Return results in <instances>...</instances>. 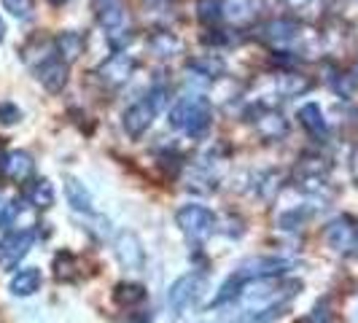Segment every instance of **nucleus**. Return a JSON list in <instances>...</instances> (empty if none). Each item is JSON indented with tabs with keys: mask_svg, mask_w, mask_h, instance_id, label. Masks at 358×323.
I'll list each match as a JSON object with an SVG mask.
<instances>
[{
	"mask_svg": "<svg viewBox=\"0 0 358 323\" xmlns=\"http://www.w3.org/2000/svg\"><path fill=\"white\" fill-rule=\"evenodd\" d=\"M33 170H36V162H33V157L27 151H11L0 162V173L8 180H14V183L27 180L33 175Z\"/></svg>",
	"mask_w": 358,
	"mask_h": 323,
	"instance_id": "12",
	"label": "nucleus"
},
{
	"mask_svg": "<svg viewBox=\"0 0 358 323\" xmlns=\"http://www.w3.org/2000/svg\"><path fill=\"white\" fill-rule=\"evenodd\" d=\"M197 11H199V19H202L205 24H213V22H218V19L224 17V11H221V0H199Z\"/></svg>",
	"mask_w": 358,
	"mask_h": 323,
	"instance_id": "27",
	"label": "nucleus"
},
{
	"mask_svg": "<svg viewBox=\"0 0 358 323\" xmlns=\"http://www.w3.org/2000/svg\"><path fill=\"white\" fill-rule=\"evenodd\" d=\"M356 234H358L356 221H353L350 215H340V218H334V221L326 227V243H329V248H334L337 253L353 251Z\"/></svg>",
	"mask_w": 358,
	"mask_h": 323,
	"instance_id": "8",
	"label": "nucleus"
},
{
	"mask_svg": "<svg viewBox=\"0 0 358 323\" xmlns=\"http://www.w3.org/2000/svg\"><path fill=\"white\" fill-rule=\"evenodd\" d=\"M54 199H57V194H54L52 180L38 178L30 183V189H27V202H30L33 208H38V210H49V208L54 205Z\"/></svg>",
	"mask_w": 358,
	"mask_h": 323,
	"instance_id": "20",
	"label": "nucleus"
},
{
	"mask_svg": "<svg viewBox=\"0 0 358 323\" xmlns=\"http://www.w3.org/2000/svg\"><path fill=\"white\" fill-rule=\"evenodd\" d=\"M49 3H52V6H57V8H59V6H65L68 0H49Z\"/></svg>",
	"mask_w": 358,
	"mask_h": 323,
	"instance_id": "37",
	"label": "nucleus"
},
{
	"mask_svg": "<svg viewBox=\"0 0 358 323\" xmlns=\"http://www.w3.org/2000/svg\"><path fill=\"white\" fill-rule=\"evenodd\" d=\"M148 291L141 283H119L113 288V302L119 307H138L145 302Z\"/></svg>",
	"mask_w": 358,
	"mask_h": 323,
	"instance_id": "22",
	"label": "nucleus"
},
{
	"mask_svg": "<svg viewBox=\"0 0 358 323\" xmlns=\"http://www.w3.org/2000/svg\"><path fill=\"white\" fill-rule=\"evenodd\" d=\"M36 243V232L33 229H22V232H11L0 240V267L3 269H17L19 261L30 253Z\"/></svg>",
	"mask_w": 358,
	"mask_h": 323,
	"instance_id": "5",
	"label": "nucleus"
},
{
	"mask_svg": "<svg viewBox=\"0 0 358 323\" xmlns=\"http://www.w3.org/2000/svg\"><path fill=\"white\" fill-rule=\"evenodd\" d=\"M221 11H224V17H227V19H232L234 24L248 22V19L253 17L251 0H227V3L221 6Z\"/></svg>",
	"mask_w": 358,
	"mask_h": 323,
	"instance_id": "25",
	"label": "nucleus"
},
{
	"mask_svg": "<svg viewBox=\"0 0 358 323\" xmlns=\"http://www.w3.org/2000/svg\"><path fill=\"white\" fill-rule=\"evenodd\" d=\"M170 127L183 129L189 138H205L210 122H213V113H210V103L199 94H189V97H180L176 106L170 108V116H167Z\"/></svg>",
	"mask_w": 358,
	"mask_h": 323,
	"instance_id": "1",
	"label": "nucleus"
},
{
	"mask_svg": "<svg viewBox=\"0 0 358 323\" xmlns=\"http://www.w3.org/2000/svg\"><path fill=\"white\" fill-rule=\"evenodd\" d=\"M278 89L283 92L286 97H296V94H302V92L310 89V81H307L305 76L288 73V76H280V78H278Z\"/></svg>",
	"mask_w": 358,
	"mask_h": 323,
	"instance_id": "26",
	"label": "nucleus"
},
{
	"mask_svg": "<svg viewBox=\"0 0 358 323\" xmlns=\"http://www.w3.org/2000/svg\"><path fill=\"white\" fill-rule=\"evenodd\" d=\"M132 33H129V30H122V27H116V30H110V33H108V41H110V46H113V52H124L127 46H129V43H132Z\"/></svg>",
	"mask_w": 358,
	"mask_h": 323,
	"instance_id": "29",
	"label": "nucleus"
},
{
	"mask_svg": "<svg viewBox=\"0 0 358 323\" xmlns=\"http://www.w3.org/2000/svg\"><path fill=\"white\" fill-rule=\"evenodd\" d=\"M291 269L288 259H278V256H253L245 259L234 272H240L245 280H256V278H278L280 272Z\"/></svg>",
	"mask_w": 358,
	"mask_h": 323,
	"instance_id": "7",
	"label": "nucleus"
},
{
	"mask_svg": "<svg viewBox=\"0 0 358 323\" xmlns=\"http://www.w3.org/2000/svg\"><path fill=\"white\" fill-rule=\"evenodd\" d=\"M68 62L59 57H52V59H46V62H41L38 65V81L43 84V89L57 94V92H62L68 87Z\"/></svg>",
	"mask_w": 358,
	"mask_h": 323,
	"instance_id": "10",
	"label": "nucleus"
},
{
	"mask_svg": "<svg viewBox=\"0 0 358 323\" xmlns=\"http://www.w3.org/2000/svg\"><path fill=\"white\" fill-rule=\"evenodd\" d=\"M353 248H356V256H358V234H356V245H353Z\"/></svg>",
	"mask_w": 358,
	"mask_h": 323,
	"instance_id": "39",
	"label": "nucleus"
},
{
	"mask_svg": "<svg viewBox=\"0 0 358 323\" xmlns=\"http://www.w3.org/2000/svg\"><path fill=\"white\" fill-rule=\"evenodd\" d=\"M148 49L157 57H176L183 49V43L173 33H154V36L148 38Z\"/></svg>",
	"mask_w": 358,
	"mask_h": 323,
	"instance_id": "23",
	"label": "nucleus"
},
{
	"mask_svg": "<svg viewBox=\"0 0 358 323\" xmlns=\"http://www.w3.org/2000/svg\"><path fill=\"white\" fill-rule=\"evenodd\" d=\"M54 46H57V54H62V59L71 65V62H76V59L84 54V38H81V33L65 30V33L57 36Z\"/></svg>",
	"mask_w": 358,
	"mask_h": 323,
	"instance_id": "19",
	"label": "nucleus"
},
{
	"mask_svg": "<svg viewBox=\"0 0 358 323\" xmlns=\"http://www.w3.org/2000/svg\"><path fill=\"white\" fill-rule=\"evenodd\" d=\"M97 19L106 30H116L124 24V8L119 0H97Z\"/></svg>",
	"mask_w": 358,
	"mask_h": 323,
	"instance_id": "21",
	"label": "nucleus"
},
{
	"mask_svg": "<svg viewBox=\"0 0 358 323\" xmlns=\"http://www.w3.org/2000/svg\"><path fill=\"white\" fill-rule=\"evenodd\" d=\"M310 323H331V310H329V302H326V299L315 305L313 315H310Z\"/></svg>",
	"mask_w": 358,
	"mask_h": 323,
	"instance_id": "34",
	"label": "nucleus"
},
{
	"mask_svg": "<svg viewBox=\"0 0 358 323\" xmlns=\"http://www.w3.org/2000/svg\"><path fill=\"white\" fill-rule=\"evenodd\" d=\"M264 36L275 46H286V43L299 38V24L294 19H275V22H269L267 27H264Z\"/></svg>",
	"mask_w": 358,
	"mask_h": 323,
	"instance_id": "16",
	"label": "nucleus"
},
{
	"mask_svg": "<svg viewBox=\"0 0 358 323\" xmlns=\"http://www.w3.org/2000/svg\"><path fill=\"white\" fill-rule=\"evenodd\" d=\"M286 3H288V6H305L307 0H286Z\"/></svg>",
	"mask_w": 358,
	"mask_h": 323,
	"instance_id": "36",
	"label": "nucleus"
},
{
	"mask_svg": "<svg viewBox=\"0 0 358 323\" xmlns=\"http://www.w3.org/2000/svg\"><path fill=\"white\" fill-rule=\"evenodd\" d=\"M245 283H248V280H245L240 272H232V275L221 283V288H218V294L213 296L210 307H224V305H229V302H237L240 294H243V288H245Z\"/></svg>",
	"mask_w": 358,
	"mask_h": 323,
	"instance_id": "18",
	"label": "nucleus"
},
{
	"mask_svg": "<svg viewBox=\"0 0 358 323\" xmlns=\"http://www.w3.org/2000/svg\"><path fill=\"white\" fill-rule=\"evenodd\" d=\"M19 199H11L6 208H3V213H0V229H8L11 224H14V218H17V213H19Z\"/></svg>",
	"mask_w": 358,
	"mask_h": 323,
	"instance_id": "32",
	"label": "nucleus"
},
{
	"mask_svg": "<svg viewBox=\"0 0 358 323\" xmlns=\"http://www.w3.org/2000/svg\"><path fill=\"white\" fill-rule=\"evenodd\" d=\"M334 92H337L340 97H350V94L356 92V81H353L350 76H337V78H334Z\"/></svg>",
	"mask_w": 358,
	"mask_h": 323,
	"instance_id": "33",
	"label": "nucleus"
},
{
	"mask_svg": "<svg viewBox=\"0 0 358 323\" xmlns=\"http://www.w3.org/2000/svg\"><path fill=\"white\" fill-rule=\"evenodd\" d=\"M3 8L17 19L33 17V0H3Z\"/></svg>",
	"mask_w": 358,
	"mask_h": 323,
	"instance_id": "28",
	"label": "nucleus"
},
{
	"mask_svg": "<svg viewBox=\"0 0 358 323\" xmlns=\"http://www.w3.org/2000/svg\"><path fill=\"white\" fill-rule=\"evenodd\" d=\"M22 122V110L14 103H0V124L11 127Z\"/></svg>",
	"mask_w": 358,
	"mask_h": 323,
	"instance_id": "30",
	"label": "nucleus"
},
{
	"mask_svg": "<svg viewBox=\"0 0 358 323\" xmlns=\"http://www.w3.org/2000/svg\"><path fill=\"white\" fill-rule=\"evenodd\" d=\"M253 127H256V132H259L264 141H280V138H286V132H288L286 116L278 113V110H272V108H262V110L256 113V119H253Z\"/></svg>",
	"mask_w": 358,
	"mask_h": 323,
	"instance_id": "11",
	"label": "nucleus"
},
{
	"mask_svg": "<svg viewBox=\"0 0 358 323\" xmlns=\"http://www.w3.org/2000/svg\"><path fill=\"white\" fill-rule=\"evenodd\" d=\"M307 215H310V210H291V213L280 215V227L283 229H299L307 221Z\"/></svg>",
	"mask_w": 358,
	"mask_h": 323,
	"instance_id": "31",
	"label": "nucleus"
},
{
	"mask_svg": "<svg viewBox=\"0 0 358 323\" xmlns=\"http://www.w3.org/2000/svg\"><path fill=\"white\" fill-rule=\"evenodd\" d=\"M6 38V24H3V19H0V41Z\"/></svg>",
	"mask_w": 358,
	"mask_h": 323,
	"instance_id": "38",
	"label": "nucleus"
},
{
	"mask_svg": "<svg viewBox=\"0 0 358 323\" xmlns=\"http://www.w3.org/2000/svg\"><path fill=\"white\" fill-rule=\"evenodd\" d=\"M65 199H68V205H71L76 213H87V215L94 213L90 189L78 178H65Z\"/></svg>",
	"mask_w": 358,
	"mask_h": 323,
	"instance_id": "14",
	"label": "nucleus"
},
{
	"mask_svg": "<svg viewBox=\"0 0 358 323\" xmlns=\"http://www.w3.org/2000/svg\"><path fill=\"white\" fill-rule=\"evenodd\" d=\"M41 269L38 267H24V269H19L17 275L11 278V283H8V288H11V294L14 296H33L38 288H41Z\"/></svg>",
	"mask_w": 358,
	"mask_h": 323,
	"instance_id": "15",
	"label": "nucleus"
},
{
	"mask_svg": "<svg viewBox=\"0 0 358 323\" xmlns=\"http://www.w3.org/2000/svg\"><path fill=\"white\" fill-rule=\"evenodd\" d=\"M135 57H129V54L124 52H116L113 57H108L106 62L100 65V78L106 81L108 87H122V84H127L129 81V76L135 73Z\"/></svg>",
	"mask_w": 358,
	"mask_h": 323,
	"instance_id": "9",
	"label": "nucleus"
},
{
	"mask_svg": "<svg viewBox=\"0 0 358 323\" xmlns=\"http://www.w3.org/2000/svg\"><path fill=\"white\" fill-rule=\"evenodd\" d=\"M164 100H167V92L162 89V87H157L154 92H148L143 100H138L135 106L127 108L124 116H122V124H124V132L132 141H138L145 129L154 124L157 113L164 108Z\"/></svg>",
	"mask_w": 358,
	"mask_h": 323,
	"instance_id": "2",
	"label": "nucleus"
},
{
	"mask_svg": "<svg viewBox=\"0 0 358 323\" xmlns=\"http://www.w3.org/2000/svg\"><path fill=\"white\" fill-rule=\"evenodd\" d=\"M208 286V280H205V275L202 272H189V275H180L178 280L170 286L167 291V305L170 310L180 315V313H186L189 307L197 302L199 296H202V291Z\"/></svg>",
	"mask_w": 358,
	"mask_h": 323,
	"instance_id": "4",
	"label": "nucleus"
},
{
	"mask_svg": "<svg viewBox=\"0 0 358 323\" xmlns=\"http://www.w3.org/2000/svg\"><path fill=\"white\" fill-rule=\"evenodd\" d=\"M288 305L291 302H275V305H264V307H248L240 313V318L234 323H275L278 318H283L288 313Z\"/></svg>",
	"mask_w": 358,
	"mask_h": 323,
	"instance_id": "13",
	"label": "nucleus"
},
{
	"mask_svg": "<svg viewBox=\"0 0 358 323\" xmlns=\"http://www.w3.org/2000/svg\"><path fill=\"white\" fill-rule=\"evenodd\" d=\"M127 323H151V315L148 313H138V315H132Z\"/></svg>",
	"mask_w": 358,
	"mask_h": 323,
	"instance_id": "35",
	"label": "nucleus"
},
{
	"mask_svg": "<svg viewBox=\"0 0 358 323\" xmlns=\"http://www.w3.org/2000/svg\"><path fill=\"white\" fill-rule=\"evenodd\" d=\"M176 224L192 243H205L215 232V215L205 205H183L176 213Z\"/></svg>",
	"mask_w": 358,
	"mask_h": 323,
	"instance_id": "3",
	"label": "nucleus"
},
{
	"mask_svg": "<svg viewBox=\"0 0 358 323\" xmlns=\"http://www.w3.org/2000/svg\"><path fill=\"white\" fill-rule=\"evenodd\" d=\"M299 122H302V127H305L310 135H315V138H323V135L329 132L326 116H323V110L318 103H307V106L299 108Z\"/></svg>",
	"mask_w": 358,
	"mask_h": 323,
	"instance_id": "17",
	"label": "nucleus"
},
{
	"mask_svg": "<svg viewBox=\"0 0 358 323\" xmlns=\"http://www.w3.org/2000/svg\"><path fill=\"white\" fill-rule=\"evenodd\" d=\"M113 248H116V259H119V264H122L127 272H143L145 251H143V243L138 240V234L135 232H119L116 243H113Z\"/></svg>",
	"mask_w": 358,
	"mask_h": 323,
	"instance_id": "6",
	"label": "nucleus"
},
{
	"mask_svg": "<svg viewBox=\"0 0 358 323\" xmlns=\"http://www.w3.org/2000/svg\"><path fill=\"white\" fill-rule=\"evenodd\" d=\"M189 68L197 73V76H205V78H218L221 73L227 71L224 59L221 57H213V54H205V57H194L189 62Z\"/></svg>",
	"mask_w": 358,
	"mask_h": 323,
	"instance_id": "24",
	"label": "nucleus"
}]
</instances>
